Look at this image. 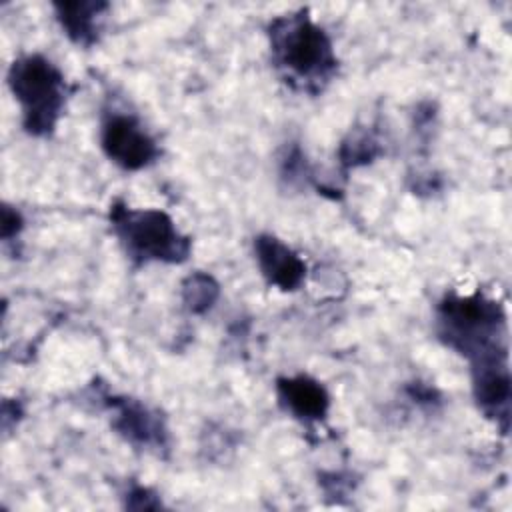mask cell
Here are the masks:
<instances>
[{"mask_svg": "<svg viewBox=\"0 0 512 512\" xmlns=\"http://www.w3.org/2000/svg\"><path fill=\"white\" fill-rule=\"evenodd\" d=\"M318 484L322 486V490L326 492V496H344L352 490V480H350V474H344V472H322L318 474Z\"/></svg>", "mask_w": 512, "mask_h": 512, "instance_id": "obj_15", "label": "cell"}, {"mask_svg": "<svg viewBox=\"0 0 512 512\" xmlns=\"http://www.w3.org/2000/svg\"><path fill=\"white\" fill-rule=\"evenodd\" d=\"M406 394H408L410 400H414L420 406H430L432 408L440 402V392L434 386H430L426 382H420V380L408 384Z\"/></svg>", "mask_w": 512, "mask_h": 512, "instance_id": "obj_17", "label": "cell"}, {"mask_svg": "<svg viewBox=\"0 0 512 512\" xmlns=\"http://www.w3.org/2000/svg\"><path fill=\"white\" fill-rule=\"evenodd\" d=\"M102 406L106 412H110V426L116 434H120L126 442H130L136 448L162 452L168 448V428L164 416L144 404L138 398L130 396H100Z\"/></svg>", "mask_w": 512, "mask_h": 512, "instance_id": "obj_6", "label": "cell"}, {"mask_svg": "<svg viewBox=\"0 0 512 512\" xmlns=\"http://www.w3.org/2000/svg\"><path fill=\"white\" fill-rule=\"evenodd\" d=\"M380 138L366 126L350 128L338 146V162L344 170H354L372 164L382 154Z\"/></svg>", "mask_w": 512, "mask_h": 512, "instance_id": "obj_11", "label": "cell"}, {"mask_svg": "<svg viewBox=\"0 0 512 512\" xmlns=\"http://www.w3.org/2000/svg\"><path fill=\"white\" fill-rule=\"evenodd\" d=\"M434 330L438 340L468 362L508 352L506 312L500 302L482 292H446L436 306Z\"/></svg>", "mask_w": 512, "mask_h": 512, "instance_id": "obj_2", "label": "cell"}, {"mask_svg": "<svg viewBox=\"0 0 512 512\" xmlns=\"http://www.w3.org/2000/svg\"><path fill=\"white\" fill-rule=\"evenodd\" d=\"M472 396L478 410L492 420L502 434L510 424V396L512 380L508 368V352L490 354L470 362Z\"/></svg>", "mask_w": 512, "mask_h": 512, "instance_id": "obj_7", "label": "cell"}, {"mask_svg": "<svg viewBox=\"0 0 512 512\" xmlns=\"http://www.w3.org/2000/svg\"><path fill=\"white\" fill-rule=\"evenodd\" d=\"M6 80L20 104L24 132L50 138L68 100V82L60 68L42 54H22L12 60Z\"/></svg>", "mask_w": 512, "mask_h": 512, "instance_id": "obj_4", "label": "cell"}, {"mask_svg": "<svg viewBox=\"0 0 512 512\" xmlns=\"http://www.w3.org/2000/svg\"><path fill=\"white\" fill-rule=\"evenodd\" d=\"M124 508H128V510H158V508H162V500L148 486L130 484L124 494Z\"/></svg>", "mask_w": 512, "mask_h": 512, "instance_id": "obj_14", "label": "cell"}, {"mask_svg": "<svg viewBox=\"0 0 512 512\" xmlns=\"http://www.w3.org/2000/svg\"><path fill=\"white\" fill-rule=\"evenodd\" d=\"M266 36L270 62L290 88L316 96L336 78L340 62L332 38L308 8L272 18Z\"/></svg>", "mask_w": 512, "mask_h": 512, "instance_id": "obj_1", "label": "cell"}, {"mask_svg": "<svg viewBox=\"0 0 512 512\" xmlns=\"http://www.w3.org/2000/svg\"><path fill=\"white\" fill-rule=\"evenodd\" d=\"M276 398L280 408L302 424L322 422L330 410V394L326 386L308 374L278 376Z\"/></svg>", "mask_w": 512, "mask_h": 512, "instance_id": "obj_9", "label": "cell"}, {"mask_svg": "<svg viewBox=\"0 0 512 512\" xmlns=\"http://www.w3.org/2000/svg\"><path fill=\"white\" fill-rule=\"evenodd\" d=\"M100 148L112 164L126 172L148 168L160 156L152 134L134 114L122 110L104 114L100 122Z\"/></svg>", "mask_w": 512, "mask_h": 512, "instance_id": "obj_5", "label": "cell"}, {"mask_svg": "<svg viewBox=\"0 0 512 512\" xmlns=\"http://www.w3.org/2000/svg\"><path fill=\"white\" fill-rule=\"evenodd\" d=\"M108 8L110 4L102 0L52 2V10L62 32L68 36L72 44L82 48H90L100 40L102 20Z\"/></svg>", "mask_w": 512, "mask_h": 512, "instance_id": "obj_10", "label": "cell"}, {"mask_svg": "<svg viewBox=\"0 0 512 512\" xmlns=\"http://www.w3.org/2000/svg\"><path fill=\"white\" fill-rule=\"evenodd\" d=\"M218 298H220V284L212 274L204 270H196L180 282V300L190 314H196V316L206 314L208 310L214 308Z\"/></svg>", "mask_w": 512, "mask_h": 512, "instance_id": "obj_12", "label": "cell"}, {"mask_svg": "<svg viewBox=\"0 0 512 512\" xmlns=\"http://www.w3.org/2000/svg\"><path fill=\"white\" fill-rule=\"evenodd\" d=\"M22 228H24L22 214L14 206H10V204H2V224H0L2 240L10 242L12 238H18Z\"/></svg>", "mask_w": 512, "mask_h": 512, "instance_id": "obj_16", "label": "cell"}, {"mask_svg": "<svg viewBox=\"0 0 512 512\" xmlns=\"http://www.w3.org/2000/svg\"><path fill=\"white\" fill-rule=\"evenodd\" d=\"M254 258L268 286L282 292H296L308 274L306 262L286 242L274 234H258L254 238Z\"/></svg>", "mask_w": 512, "mask_h": 512, "instance_id": "obj_8", "label": "cell"}, {"mask_svg": "<svg viewBox=\"0 0 512 512\" xmlns=\"http://www.w3.org/2000/svg\"><path fill=\"white\" fill-rule=\"evenodd\" d=\"M280 176L288 180V184H304L312 178L306 156L298 144H290L284 148V154L280 156Z\"/></svg>", "mask_w": 512, "mask_h": 512, "instance_id": "obj_13", "label": "cell"}, {"mask_svg": "<svg viewBox=\"0 0 512 512\" xmlns=\"http://www.w3.org/2000/svg\"><path fill=\"white\" fill-rule=\"evenodd\" d=\"M112 234L134 266L182 264L192 254V238L182 234L160 208H132L116 198L108 208Z\"/></svg>", "mask_w": 512, "mask_h": 512, "instance_id": "obj_3", "label": "cell"}]
</instances>
